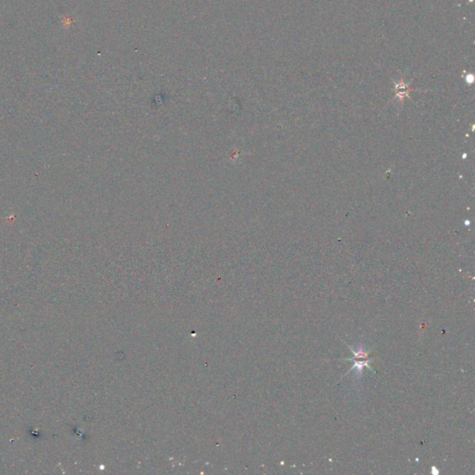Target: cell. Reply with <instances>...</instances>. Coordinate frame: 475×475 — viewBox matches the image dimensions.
Segmentation results:
<instances>
[{"label":"cell","instance_id":"6da1fadb","mask_svg":"<svg viewBox=\"0 0 475 475\" xmlns=\"http://www.w3.org/2000/svg\"><path fill=\"white\" fill-rule=\"evenodd\" d=\"M344 342V341H343ZM346 346L351 350V352L354 354L353 358H340L339 360L353 361L354 365L350 369L349 371L345 373V376L348 375L352 371H355V376L356 378H360L362 376V371L364 368H368L370 371L376 373L375 370L370 365V362L374 360V358H371L370 356V352H367L365 350V346L363 345H359L356 349L353 348L352 346H349L345 342H344ZM344 376V377H345Z\"/></svg>","mask_w":475,"mask_h":475}]
</instances>
